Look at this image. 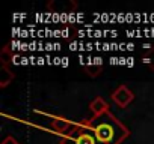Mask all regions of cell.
Masks as SVG:
<instances>
[{
	"instance_id": "cell-3",
	"label": "cell",
	"mask_w": 154,
	"mask_h": 144,
	"mask_svg": "<svg viewBox=\"0 0 154 144\" xmlns=\"http://www.w3.org/2000/svg\"><path fill=\"white\" fill-rule=\"evenodd\" d=\"M112 99L116 105H119L121 108L128 107V104L134 99V95L125 87V86H119L113 93H112Z\"/></svg>"
},
{
	"instance_id": "cell-5",
	"label": "cell",
	"mask_w": 154,
	"mask_h": 144,
	"mask_svg": "<svg viewBox=\"0 0 154 144\" xmlns=\"http://www.w3.org/2000/svg\"><path fill=\"white\" fill-rule=\"evenodd\" d=\"M14 80V74L3 65L2 68H0V86L2 87H6L9 84V81Z\"/></svg>"
},
{
	"instance_id": "cell-4",
	"label": "cell",
	"mask_w": 154,
	"mask_h": 144,
	"mask_svg": "<svg viewBox=\"0 0 154 144\" xmlns=\"http://www.w3.org/2000/svg\"><path fill=\"white\" fill-rule=\"evenodd\" d=\"M89 108H91V111L94 113V116H100V114H103V113L107 111V104H106V101H104L103 98L97 96V98L89 104Z\"/></svg>"
},
{
	"instance_id": "cell-7",
	"label": "cell",
	"mask_w": 154,
	"mask_h": 144,
	"mask_svg": "<svg viewBox=\"0 0 154 144\" xmlns=\"http://www.w3.org/2000/svg\"><path fill=\"white\" fill-rule=\"evenodd\" d=\"M0 60L3 62V65H5V66H6V63H8V62H11V60H12V54H9L8 47H5V48H3V51L0 53Z\"/></svg>"
},
{
	"instance_id": "cell-8",
	"label": "cell",
	"mask_w": 154,
	"mask_h": 144,
	"mask_svg": "<svg viewBox=\"0 0 154 144\" xmlns=\"http://www.w3.org/2000/svg\"><path fill=\"white\" fill-rule=\"evenodd\" d=\"M2 144H18V141H17L15 138H12V137H6Z\"/></svg>"
},
{
	"instance_id": "cell-1",
	"label": "cell",
	"mask_w": 154,
	"mask_h": 144,
	"mask_svg": "<svg viewBox=\"0 0 154 144\" xmlns=\"http://www.w3.org/2000/svg\"><path fill=\"white\" fill-rule=\"evenodd\" d=\"M88 126L95 135L98 144H118L128 135V131L109 111L94 116V119L88 122Z\"/></svg>"
},
{
	"instance_id": "cell-6",
	"label": "cell",
	"mask_w": 154,
	"mask_h": 144,
	"mask_svg": "<svg viewBox=\"0 0 154 144\" xmlns=\"http://www.w3.org/2000/svg\"><path fill=\"white\" fill-rule=\"evenodd\" d=\"M51 125H53V128L57 131V132H63V134H66L68 131H69V128L72 126L68 120H65V119H60V117H57V119H54L53 122H51Z\"/></svg>"
},
{
	"instance_id": "cell-2",
	"label": "cell",
	"mask_w": 154,
	"mask_h": 144,
	"mask_svg": "<svg viewBox=\"0 0 154 144\" xmlns=\"http://www.w3.org/2000/svg\"><path fill=\"white\" fill-rule=\"evenodd\" d=\"M62 144H98L95 135L86 125H72L71 129L63 135Z\"/></svg>"
}]
</instances>
